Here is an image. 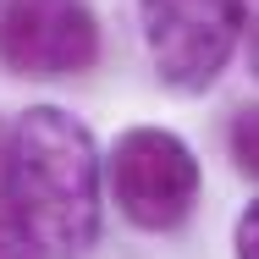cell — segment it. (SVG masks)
I'll return each instance as SVG.
<instances>
[{"label":"cell","mask_w":259,"mask_h":259,"mask_svg":"<svg viewBox=\"0 0 259 259\" xmlns=\"http://www.w3.org/2000/svg\"><path fill=\"white\" fill-rule=\"evenodd\" d=\"M100 61V17L89 0H6L0 66L11 77H77Z\"/></svg>","instance_id":"obj_4"},{"label":"cell","mask_w":259,"mask_h":259,"mask_svg":"<svg viewBox=\"0 0 259 259\" xmlns=\"http://www.w3.org/2000/svg\"><path fill=\"white\" fill-rule=\"evenodd\" d=\"M232 243H237V259H259V199L243 215H237V232H232Z\"/></svg>","instance_id":"obj_7"},{"label":"cell","mask_w":259,"mask_h":259,"mask_svg":"<svg viewBox=\"0 0 259 259\" xmlns=\"http://www.w3.org/2000/svg\"><path fill=\"white\" fill-rule=\"evenodd\" d=\"M116 209L138 232H171L199 204V160L171 127H127L105 160Z\"/></svg>","instance_id":"obj_3"},{"label":"cell","mask_w":259,"mask_h":259,"mask_svg":"<svg viewBox=\"0 0 259 259\" xmlns=\"http://www.w3.org/2000/svg\"><path fill=\"white\" fill-rule=\"evenodd\" d=\"M11 171L50 259H83L100 243L105 160L94 149V133L72 110L28 105L11 121Z\"/></svg>","instance_id":"obj_1"},{"label":"cell","mask_w":259,"mask_h":259,"mask_svg":"<svg viewBox=\"0 0 259 259\" xmlns=\"http://www.w3.org/2000/svg\"><path fill=\"white\" fill-rule=\"evenodd\" d=\"M0 259H50L11 171V127H0Z\"/></svg>","instance_id":"obj_5"},{"label":"cell","mask_w":259,"mask_h":259,"mask_svg":"<svg viewBox=\"0 0 259 259\" xmlns=\"http://www.w3.org/2000/svg\"><path fill=\"white\" fill-rule=\"evenodd\" d=\"M232 160H237V171L259 177V105L237 110V121H232Z\"/></svg>","instance_id":"obj_6"},{"label":"cell","mask_w":259,"mask_h":259,"mask_svg":"<svg viewBox=\"0 0 259 259\" xmlns=\"http://www.w3.org/2000/svg\"><path fill=\"white\" fill-rule=\"evenodd\" d=\"M243 45H248V66H254V77H259V11L248 17V28H243Z\"/></svg>","instance_id":"obj_8"},{"label":"cell","mask_w":259,"mask_h":259,"mask_svg":"<svg viewBox=\"0 0 259 259\" xmlns=\"http://www.w3.org/2000/svg\"><path fill=\"white\" fill-rule=\"evenodd\" d=\"M144 50L171 94H204L243 45V0H138Z\"/></svg>","instance_id":"obj_2"}]
</instances>
